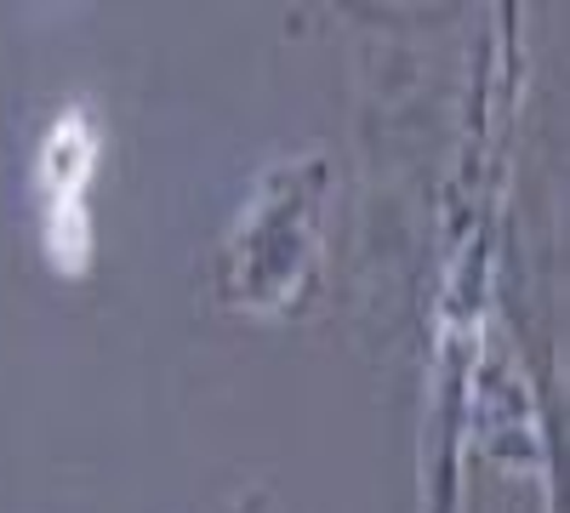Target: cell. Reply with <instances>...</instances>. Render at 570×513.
I'll return each instance as SVG.
<instances>
[{
    "label": "cell",
    "instance_id": "6da1fadb",
    "mask_svg": "<svg viewBox=\"0 0 570 513\" xmlns=\"http://www.w3.org/2000/svg\"><path fill=\"white\" fill-rule=\"evenodd\" d=\"M98 126L86 120V109H63L52 120L35 160V182H40V200H46V257H52L58 274H86L91 263V211L86 195L98 182Z\"/></svg>",
    "mask_w": 570,
    "mask_h": 513
}]
</instances>
